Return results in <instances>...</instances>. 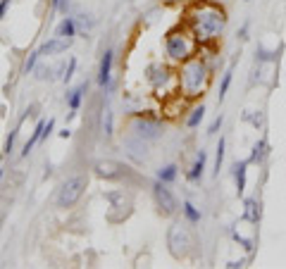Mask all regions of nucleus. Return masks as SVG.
Returning a JSON list of instances; mask_svg holds the SVG:
<instances>
[{
  "instance_id": "obj_1",
  "label": "nucleus",
  "mask_w": 286,
  "mask_h": 269,
  "mask_svg": "<svg viewBox=\"0 0 286 269\" xmlns=\"http://www.w3.org/2000/svg\"><path fill=\"white\" fill-rule=\"evenodd\" d=\"M227 26V17L222 10H215V7H200V10L193 12V19H191V29H193V36L198 41H215L217 36H222Z\"/></svg>"
},
{
  "instance_id": "obj_2",
  "label": "nucleus",
  "mask_w": 286,
  "mask_h": 269,
  "mask_svg": "<svg viewBox=\"0 0 286 269\" xmlns=\"http://www.w3.org/2000/svg\"><path fill=\"white\" fill-rule=\"evenodd\" d=\"M208 81V67L203 65L200 60H193L188 62L184 69H181V86H184V93L186 96H198L203 86Z\"/></svg>"
},
{
  "instance_id": "obj_3",
  "label": "nucleus",
  "mask_w": 286,
  "mask_h": 269,
  "mask_svg": "<svg viewBox=\"0 0 286 269\" xmlns=\"http://www.w3.org/2000/svg\"><path fill=\"white\" fill-rule=\"evenodd\" d=\"M86 176H72V179H67L60 188H57V195H55V205L57 207H74V205L81 200V195L86 193Z\"/></svg>"
},
{
  "instance_id": "obj_4",
  "label": "nucleus",
  "mask_w": 286,
  "mask_h": 269,
  "mask_svg": "<svg viewBox=\"0 0 286 269\" xmlns=\"http://www.w3.org/2000/svg\"><path fill=\"white\" fill-rule=\"evenodd\" d=\"M167 246H169V253H172L176 260L186 258L191 246H193L191 234L186 231V226H181V224L169 226V231H167Z\"/></svg>"
},
{
  "instance_id": "obj_5",
  "label": "nucleus",
  "mask_w": 286,
  "mask_h": 269,
  "mask_svg": "<svg viewBox=\"0 0 286 269\" xmlns=\"http://www.w3.org/2000/svg\"><path fill=\"white\" fill-rule=\"evenodd\" d=\"M165 50L172 60L181 62V60H188V55L193 53V45L188 41V36H184V33H179V31H172V33H167V38H165Z\"/></svg>"
},
{
  "instance_id": "obj_6",
  "label": "nucleus",
  "mask_w": 286,
  "mask_h": 269,
  "mask_svg": "<svg viewBox=\"0 0 286 269\" xmlns=\"http://www.w3.org/2000/svg\"><path fill=\"white\" fill-rule=\"evenodd\" d=\"M93 172L103 176V179H112V181H122V179H127L132 169L127 167V164H122L117 160H98L93 164Z\"/></svg>"
},
{
  "instance_id": "obj_7",
  "label": "nucleus",
  "mask_w": 286,
  "mask_h": 269,
  "mask_svg": "<svg viewBox=\"0 0 286 269\" xmlns=\"http://www.w3.org/2000/svg\"><path fill=\"white\" fill-rule=\"evenodd\" d=\"M153 198H155V205L160 207V212H162V215L169 217V215H174L176 210H179L176 198L169 193V188H165V183L160 181V179L153 183Z\"/></svg>"
},
{
  "instance_id": "obj_8",
  "label": "nucleus",
  "mask_w": 286,
  "mask_h": 269,
  "mask_svg": "<svg viewBox=\"0 0 286 269\" xmlns=\"http://www.w3.org/2000/svg\"><path fill=\"white\" fill-rule=\"evenodd\" d=\"M134 131L139 138H145V140H153V138H160L162 136V124L157 119H148V117H139L134 119Z\"/></svg>"
},
{
  "instance_id": "obj_9",
  "label": "nucleus",
  "mask_w": 286,
  "mask_h": 269,
  "mask_svg": "<svg viewBox=\"0 0 286 269\" xmlns=\"http://www.w3.org/2000/svg\"><path fill=\"white\" fill-rule=\"evenodd\" d=\"M69 45H72V38H67V36H57L55 33L53 38H48V41L38 48V55H41V57H53V55L67 53Z\"/></svg>"
},
{
  "instance_id": "obj_10",
  "label": "nucleus",
  "mask_w": 286,
  "mask_h": 269,
  "mask_svg": "<svg viewBox=\"0 0 286 269\" xmlns=\"http://www.w3.org/2000/svg\"><path fill=\"white\" fill-rule=\"evenodd\" d=\"M112 60H115V50H105L98 69V86L108 88V91L112 88Z\"/></svg>"
},
{
  "instance_id": "obj_11",
  "label": "nucleus",
  "mask_w": 286,
  "mask_h": 269,
  "mask_svg": "<svg viewBox=\"0 0 286 269\" xmlns=\"http://www.w3.org/2000/svg\"><path fill=\"white\" fill-rule=\"evenodd\" d=\"M169 76H172V72H169V67L165 65H150L148 69H145V79L150 81V86L153 88H162L169 81Z\"/></svg>"
},
{
  "instance_id": "obj_12",
  "label": "nucleus",
  "mask_w": 286,
  "mask_h": 269,
  "mask_svg": "<svg viewBox=\"0 0 286 269\" xmlns=\"http://www.w3.org/2000/svg\"><path fill=\"white\" fill-rule=\"evenodd\" d=\"M45 122H48V119H38V122H36V127H33V131H31V136H29V140L24 143V148H22V157H29V152L33 150V145L43 138Z\"/></svg>"
},
{
  "instance_id": "obj_13",
  "label": "nucleus",
  "mask_w": 286,
  "mask_h": 269,
  "mask_svg": "<svg viewBox=\"0 0 286 269\" xmlns=\"http://www.w3.org/2000/svg\"><path fill=\"white\" fill-rule=\"evenodd\" d=\"M88 91V84L84 81V84H79L77 88H72V91H67V96H65V100H67V105H69V110L72 112H77L79 108H81V100H84V93Z\"/></svg>"
},
{
  "instance_id": "obj_14",
  "label": "nucleus",
  "mask_w": 286,
  "mask_h": 269,
  "mask_svg": "<svg viewBox=\"0 0 286 269\" xmlns=\"http://www.w3.org/2000/svg\"><path fill=\"white\" fill-rule=\"evenodd\" d=\"M205 162H208V152L205 150H198V155H196V162H193V167L188 169V181H200V176H203V172H205Z\"/></svg>"
},
{
  "instance_id": "obj_15",
  "label": "nucleus",
  "mask_w": 286,
  "mask_h": 269,
  "mask_svg": "<svg viewBox=\"0 0 286 269\" xmlns=\"http://www.w3.org/2000/svg\"><path fill=\"white\" fill-rule=\"evenodd\" d=\"M248 164H251L248 160L234 164V179H236V193L239 195H243V191H246V172H248Z\"/></svg>"
},
{
  "instance_id": "obj_16",
  "label": "nucleus",
  "mask_w": 286,
  "mask_h": 269,
  "mask_svg": "<svg viewBox=\"0 0 286 269\" xmlns=\"http://www.w3.org/2000/svg\"><path fill=\"white\" fill-rule=\"evenodd\" d=\"M267 155H270V145H267V140L260 138V140H258V143L253 145V152H251L248 162H251V164H263Z\"/></svg>"
},
{
  "instance_id": "obj_17",
  "label": "nucleus",
  "mask_w": 286,
  "mask_h": 269,
  "mask_svg": "<svg viewBox=\"0 0 286 269\" xmlns=\"http://www.w3.org/2000/svg\"><path fill=\"white\" fill-rule=\"evenodd\" d=\"M243 219L251 222V224H258V222H260V203H258V200H246Z\"/></svg>"
},
{
  "instance_id": "obj_18",
  "label": "nucleus",
  "mask_w": 286,
  "mask_h": 269,
  "mask_svg": "<svg viewBox=\"0 0 286 269\" xmlns=\"http://www.w3.org/2000/svg\"><path fill=\"white\" fill-rule=\"evenodd\" d=\"M57 36H67V38H74L77 36V22L72 17H65L62 22L57 24Z\"/></svg>"
},
{
  "instance_id": "obj_19",
  "label": "nucleus",
  "mask_w": 286,
  "mask_h": 269,
  "mask_svg": "<svg viewBox=\"0 0 286 269\" xmlns=\"http://www.w3.org/2000/svg\"><path fill=\"white\" fill-rule=\"evenodd\" d=\"M176 174H179L176 164H165L162 169H157V179L162 183H172V181H176Z\"/></svg>"
},
{
  "instance_id": "obj_20",
  "label": "nucleus",
  "mask_w": 286,
  "mask_h": 269,
  "mask_svg": "<svg viewBox=\"0 0 286 269\" xmlns=\"http://www.w3.org/2000/svg\"><path fill=\"white\" fill-rule=\"evenodd\" d=\"M203 117H205V108H203V105L193 108V110H191V115H188V119H186V127H188V129H196L200 122H203Z\"/></svg>"
},
{
  "instance_id": "obj_21",
  "label": "nucleus",
  "mask_w": 286,
  "mask_h": 269,
  "mask_svg": "<svg viewBox=\"0 0 286 269\" xmlns=\"http://www.w3.org/2000/svg\"><path fill=\"white\" fill-rule=\"evenodd\" d=\"M181 210H184V217H186L191 224H198L200 222V210L193 203H184L181 205Z\"/></svg>"
},
{
  "instance_id": "obj_22",
  "label": "nucleus",
  "mask_w": 286,
  "mask_h": 269,
  "mask_svg": "<svg viewBox=\"0 0 286 269\" xmlns=\"http://www.w3.org/2000/svg\"><path fill=\"white\" fill-rule=\"evenodd\" d=\"M231 74H234V72H231V69H227V72H224V76H222L220 93H217V96H220V100H224V98H227V91H229V86H231Z\"/></svg>"
},
{
  "instance_id": "obj_23",
  "label": "nucleus",
  "mask_w": 286,
  "mask_h": 269,
  "mask_svg": "<svg viewBox=\"0 0 286 269\" xmlns=\"http://www.w3.org/2000/svg\"><path fill=\"white\" fill-rule=\"evenodd\" d=\"M103 134L112 136V110L110 108L103 110Z\"/></svg>"
},
{
  "instance_id": "obj_24",
  "label": "nucleus",
  "mask_w": 286,
  "mask_h": 269,
  "mask_svg": "<svg viewBox=\"0 0 286 269\" xmlns=\"http://www.w3.org/2000/svg\"><path fill=\"white\" fill-rule=\"evenodd\" d=\"M224 138H220V143H217V155H215V174H220L222 169V162H224Z\"/></svg>"
},
{
  "instance_id": "obj_25",
  "label": "nucleus",
  "mask_w": 286,
  "mask_h": 269,
  "mask_svg": "<svg viewBox=\"0 0 286 269\" xmlns=\"http://www.w3.org/2000/svg\"><path fill=\"white\" fill-rule=\"evenodd\" d=\"M74 69H77V57H69V65L65 67V69H62V74H60V79H62V81H69V79H72V76H74Z\"/></svg>"
},
{
  "instance_id": "obj_26",
  "label": "nucleus",
  "mask_w": 286,
  "mask_h": 269,
  "mask_svg": "<svg viewBox=\"0 0 286 269\" xmlns=\"http://www.w3.org/2000/svg\"><path fill=\"white\" fill-rule=\"evenodd\" d=\"M277 53H270V50H265L263 45H258V53H255V62H270V60H275Z\"/></svg>"
},
{
  "instance_id": "obj_27",
  "label": "nucleus",
  "mask_w": 286,
  "mask_h": 269,
  "mask_svg": "<svg viewBox=\"0 0 286 269\" xmlns=\"http://www.w3.org/2000/svg\"><path fill=\"white\" fill-rule=\"evenodd\" d=\"M38 57H41V55H38V50H33V53L29 55V57H26V62H24V67H22L24 74L33 72V67H36V62H38Z\"/></svg>"
},
{
  "instance_id": "obj_28",
  "label": "nucleus",
  "mask_w": 286,
  "mask_h": 269,
  "mask_svg": "<svg viewBox=\"0 0 286 269\" xmlns=\"http://www.w3.org/2000/svg\"><path fill=\"white\" fill-rule=\"evenodd\" d=\"M17 134H19L17 129L10 131V136L5 138V148H2V155H12V150H14V140H17Z\"/></svg>"
},
{
  "instance_id": "obj_29",
  "label": "nucleus",
  "mask_w": 286,
  "mask_h": 269,
  "mask_svg": "<svg viewBox=\"0 0 286 269\" xmlns=\"http://www.w3.org/2000/svg\"><path fill=\"white\" fill-rule=\"evenodd\" d=\"M36 79H41V81L53 79V67H38V69H36Z\"/></svg>"
},
{
  "instance_id": "obj_30",
  "label": "nucleus",
  "mask_w": 286,
  "mask_h": 269,
  "mask_svg": "<svg viewBox=\"0 0 286 269\" xmlns=\"http://www.w3.org/2000/svg\"><path fill=\"white\" fill-rule=\"evenodd\" d=\"M222 122H224V117H222V115H220V117L212 119V124L208 127V134H217V131L222 129Z\"/></svg>"
},
{
  "instance_id": "obj_31",
  "label": "nucleus",
  "mask_w": 286,
  "mask_h": 269,
  "mask_svg": "<svg viewBox=\"0 0 286 269\" xmlns=\"http://www.w3.org/2000/svg\"><path fill=\"white\" fill-rule=\"evenodd\" d=\"M53 7L67 14V10H69V0H53Z\"/></svg>"
},
{
  "instance_id": "obj_32",
  "label": "nucleus",
  "mask_w": 286,
  "mask_h": 269,
  "mask_svg": "<svg viewBox=\"0 0 286 269\" xmlns=\"http://www.w3.org/2000/svg\"><path fill=\"white\" fill-rule=\"evenodd\" d=\"M248 29H251V24H248V22H246L241 29H239V38H241V41H246V38H248Z\"/></svg>"
},
{
  "instance_id": "obj_33",
  "label": "nucleus",
  "mask_w": 286,
  "mask_h": 269,
  "mask_svg": "<svg viewBox=\"0 0 286 269\" xmlns=\"http://www.w3.org/2000/svg\"><path fill=\"white\" fill-rule=\"evenodd\" d=\"M7 7H10V0H0V19L5 17V12H7Z\"/></svg>"
},
{
  "instance_id": "obj_34",
  "label": "nucleus",
  "mask_w": 286,
  "mask_h": 269,
  "mask_svg": "<svg viewBox=\"0 0 286 269\" xmlns=\"http://www.w3.org/2000/svg\"><path fill=\"white\" fill-rule=\"evenodd\" d=\"M246 265V260H239V262H227V269H239Z\"/></svg>"
},
{
  "instance_id": "obj_35",
  "label": "nucleus",
  "mask_w": 286,
  "mask_h": 269,
  "mask_svg": "<svg viewBox=\"0 0 286 269\" xmlns=\"http://www.w3.org/2000/svg\"><path fill=\"white\" fill-rule=\"evenodd\" d=\"M0 179H2V169H0Z\"/></svg>"
},
{
  "instance_id": "obj_36",
  "label": "nucleus",
  "mask_w": 286,
  "mask_h": 269,
  "mask_svg": "<svg viewBox=\"0 0 286 269\" xmlns=\"http://www.w3.org/2000/svg\"><path fill=\"white\" fill-rule=\"evenodd\" d=\"M169 2H176V0H169Z\"/></svg>"
},
{
  "instance_id": "obj_37",
  "label": "nucleus",
  "mask_w": 286,
  "mask_h": 269,
  "mask_svg": "<svg viewBox=\"0 0 286 269\" xmlns=\"http://www.w3.org/2000/svg\"><path fill=\"white\" fill-rule=\"evenodd\" d=\"M248 2H251V0H248Z\"/></svg>"
}]
</instances>
